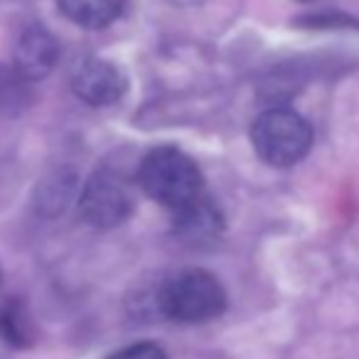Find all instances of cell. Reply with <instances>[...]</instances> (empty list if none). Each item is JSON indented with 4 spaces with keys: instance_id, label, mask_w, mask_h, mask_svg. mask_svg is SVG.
Returning <instances> with one entry per match:
<instances>
[{
    "instance_id": "cell-1",
    "label": "cell",
    "mask_w": 359,
    "mask_h": 359,
    "mask_svg": "<svg viewBox=\"0 0 359 359\" xmlns=\"http://www.w3.org/2000/svg\"><path fill=\"white\" fill-rule=\"evenodd\" d=\"M137 181L149 198L171 210L203 196V174L198 164L176 147L151 149L140 164Z\"/></svg>"
},
{
    "instance_id": "cell-2",
    "label": "cell",
    "mask_w": 359,
    "mask_h": 359,
    "mask_svg": "<svg viewBox=\"0 0 359 359\" xmlns=\"http://www.w3.org/2000/svg\"><path fill=\"white\" fill-rule=\"evenodd\" d=\"M252 147L257 156L269 166H293L311 151L313 128L301 113L274 105L264 110L252 125Z\"/></svg>"
},
{
    "instance_id": "cell-3",
    "label": "cell",
    "mask_w": 359,
    "mask_h": 359,
    "mask_svg": "<svg viewBox=\"0 0 359 359\" xmlns=\"http://www.w3.org/2000/svg\"><path fill=\"white\" fill-rule=\"evenodd\" d=\"M159 308L176 323H208L222 316L227 293L220 281L205 269H184L164 281L159 291Z\"/></svg>"
},
{
    "instance_id": "cell-4",
    "label": "cell",
    "mask_w": 359,
    "mask_h": 359,
    "mask_svg": "<svg viewBox=\"0 0 359 359\" xmlns=\"http://www.w3.org/2000/svg\"><path fill=\"white\" fill-rule=\"evenodd\" d=\"M79 213L95 230H113L133 213V194L118 174L98 169L79 191Z\"/></svg>"
},
{
    "instance_id": "cell-5",
    "label": "cell",
    "mask_w": 359,
    "mask_h": 359,
    "mask_svg": "<svg viewBox=\"0 0 359 359\" xmlns=\"http://www.w3.org/2000/svg\"><path fill=\"white\" fill-rule=\"evenodd\" d=\"M72 88L76 98L93 108H108L128 93V76L108 59L86 57L72 72Z\"/></svg>"
},
{
    "instance_id": "cell-6",
    "label": "cell",
    "mask_w": 359,
    "mask_h": 359,
    "mask_svg": "<svg viewBox=\"0 0 359 359\" xmlns=\"http://www.w3.org/2000/svg\"><path fill=\"white\" fill-rule=\"evenodd\" d=\"M59 62V42L49 29L29 27L20 34L13 54V69L25 81L34 83L39 79H47Z\"/></svg>"
},
{
    "instance_id": "cell-7",
    "label": "cell",
    "mask_w": 359,
    "mask_h": 359,
    "mask_svg": "<svg viewBox=\"0 0 359 359\" xmlns=\"http://www.w3.org/2000/svg\"><path fill=\"white\" fill-rule=\"evenodd\" d=\"M222 227H225V217L215 205V201L205 194L186 203L184 208L174 210V232L186 245H210L222 235Z\"/></svg>"
},
{
    "instance_id": "cell-8",
    "label": "cell",
    "mask_w": 359,
    "mask_h": 359,
    "mask_svg": "<svg viewBox=\"0 0 359 359\" xmlns=\"http://www.w3.org/2000/svg\"><path fill=\"white\" fill-rule=\"evenodd\" d=\"M79 201V179L72 169H54L44 179H39L34 189L32 203L39 215L57 217L67 213V208Z\"/></svg>"
},
{
    "instance_id": "cell-9",
    "label": "cell",
    "mask_w": 359,
    "mask_h": 359,
    "mask_svg": "<svg viewBox=\"0 0 359 359\" xmlns=\"http://www.w3.org/2000/svg\"><path fill=\"white\" fill-rule=\"evenodd\" d=\"M67 20L86 29L110 27L123 15V0H57Z\"/></svg>"
},
{
    "instance_id": "cell-10",
    "label": "cell",
    "mask_w": 359,
    "mask_h": 359,
    "mask_svg": "<svg viewBox=\"0 0 359 359\" xmlns=\"http://www.w3.org/2000/svg\"><path fill=\"white\" fill-rule=\"evenodd\" d=\"M32 105V83L13 69V64H0V120L22 115Z\"/></svg>"
},
{
    "instance_id": "cell-11",
    "label": "cell",
    "mask_w": 359,
    "mask_h": 359,
    "mask_svg": "<svg viewBox=\"0 0 359 359\" xmlns=\"http://www.w3.org/2000/svg\"><path fill=\"white\" fill-rule=\"evenodd\" d=\"M298 27H308V29H355L359 32V20L355 15L347 13H311L306 18L296 20Z\"/></svg>"
},
{
    "instance_id": "cell-12",
    "label": "cell",
    "mask_w": 359,
    "mask_h": 359,
    "mask_svg": "<svg viewBox=\"0 0 359 359\" xmlns=\"http://www.w3.org/2000/svg\"><path fill=\"white\" fill-rule=\"evenodd\" d=\"M110 359H166V352L154 342H137V345H130L125 350L115 352Z\"/></svg>"
},
{
    "instance_id": "cell-13",
    "label": "cell",
    "mask_w": 359,
    "mask_h": 359,
    "mask_svg": "<svg viewBox=\"0 0 359 359\" xmlns=\"http://www.w3.org/2000/svg\"><path fill=\"white\" fill-rule=\"evenodd\" d=\"M176 3H194V0H176Z\"/></svg>"
}]
</instances>
